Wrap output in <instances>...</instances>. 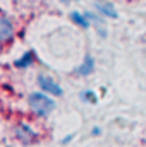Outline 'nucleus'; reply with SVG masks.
<instances>
[{"instance_id":"4","label":"nucleus","mask_w":146,"mask_h":147,"mask_svg":"<svg viewBox=\"0 0 146 147\" xmlns=\"http://www.w3.org/2000/svg\"><path fill=\"white\" fill-rule=\"evenodd\" d=\"M16 38V28L14 22L7 14H2L0 17V43L2 46H9V43Z\"/></svg>"},{"instance_id":"13","label":"nucleus","mask_w":146,"mask_h":147,"mask_svg":"<svg viewBox=\"0 0 146 147\" xmlns=\"http://www.w3.org/2000/svg\"><path fill=\"white\" fill-rule=\"evenodd\" d=\"M60 2H76V0H60Z\"/></svg>"},{"instance_id":"8","label":"nucleus","mask_w":146,"mask_h":147,"mask_svg":"<svg viewBox=\"0 0 146 147\" xmlns=\"http://www.w3.org/2000/svg\"><path fill=\"white\" fill-rule=\"evenodd\" d=\"M69 17H71V21H72L74 24L77 26V28H81V29H89L91 28V21L86 17V14L84 12H77V10H72L71 14H69Z\"/></svg>"},{"instance_id":"12","label":"nucleus","mask_w":146,"mask_h":147,"mask_svg":"<svg viewBox=\"0 0 146 147\" xmlns=\"http://www.w3.org/2000/svg\"><path fill=\"white\" fill-rule=\"evenodd\" d=\"M100 134H102V128H98V127H95L91 130V135H100Z\"/></svg>"},{"instance_id":"5","label":"nucleus","mask_w":146,"mask_h":147,"mask_svg":"<svg viewBox=\"0 0 146 147\" xmlns=\"http://www.w3.org/2000/svg\"><path fill=\"white\" fill-rule=\"evenodd\" d=\"M36 53H35V50H28L26 53H23L17 60H14V67L16 69H19V70H26V69H29V67H33V63L36 62Z\"/></svg>"},{"instance_id":"3","label":"nucleus","mask_w":146,"mask_h":147,"mask_svg":"<svg viewBox=\"0 0 146 147\" xmlns=\"http://www.w3.org/2000/svg\"><path fill=\"white\" fill-rule=\"evenodd\" d=\"M36 82H38V86H40L41 91L52 94L53 98H62V96H64V89H62V86H60L55 79H52L50 75H46V74H38Z\"/></svg>"},{"instance_id":"2","label":"nucleus","mask_w":146,"mask_h":147,"mask_svg":"<svg viewBox=\"0 0 146 147\" xmlns=\"http://www.w3.org/2000/svg\"><path fill=\"white\" fill-rule=\"evenodd\" d=\"M12 134L14 139L21 144V146H36L41 142V135L35 128V125H31L26 120H21L17 123H14L12 127Z\"/></svg>"},{"instance_id":"1","label":"nucleus","mask_w":146,"mask_h":147,"mask_svg":"<svg viewBox=\"0 0 146 147\" xmlns=\"http://www.w3.org/2000/svg\"><path fill=\"white\" fill-rule=\"evenodd\" d=\"M28 108L31 111V115L36 118H48L55 111L57 103L52 94L45 91H35L28 96Z\"/></svg>"},{"instance_id":"10","label":"nucleus","mask_w":146,"mask_h":147,"mask_svg":"<svg viewBox=\"0 0 146 147\" xmlns=\"http://www.w3.org/2000/svg\"><path fill=\"white\" fill-rule=\"evenodd\" d=\"M84 14H86V17H88L91 22H100V17H98V14H95V12H89V10H88V12H84Z\"/></svg>"},{"instance_id":"11","label":"nucleus","mask_w":146,"mask_h":147,"mask_svg":"<svg viewBox=\"0 0 146 147\" xmlns=\"http://www.w3.org/2000/svg\"><path fill=\"white\" fill-rule=\"evenodd\" d=\"M74 139V135H69V137H64V139H62V142H60V144H62V146H65V144H69V142H71V140H72Z\"/></svg>"},{"instance_id":"7","label":"nucleus","mask_w":146,"mask_h":147,"mask_svg":"<svg viewBox=\"0 0 146 147\" xmlns=\"http://www.w3.org/2000/svg\"><path fill=\"white\" fill-rule=\"evenodd\" d=\"M95 9L98 14L105 16V17H110V19H119V12L117 9L113 7V3L110 2H95Z\"/></svg>"},{"instance_id":"6","label":"nucleus","mask_w":146,"mask_h":147,"mask_svg":"<svg viewBox=\"0 0 146 147\" xmlns=\"http://www.w3.org/2000/svg\"><path fill=\"white\" fill-rule=\"evenodd\" d=\"M95 67H96L95 58H93L91 55H86V57L83 58L81 65L74 70V74H76L77 77H88V75H91V74L95 72Z\"/></svg>"},{"instance_id":"9","label":"nucleus","mask_w":146,"mask_h":147,"mask_svg":"<svg viewBox=\"0 0 146 147\" xmlns=\"http://www.w3.org/2000/svg\"><path fill=\"white\" fill-rule=\"evenodd\" d=\"M79 98H81L84 103H91V105H96V103H98V96H96V92L91 91V89L83 91V92L79 94Z\"/></svg>"}]
</instances>
